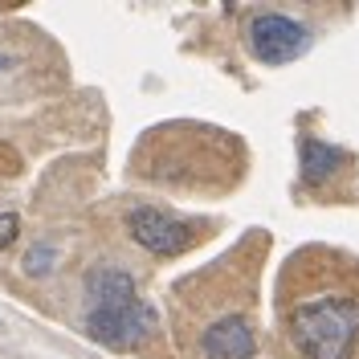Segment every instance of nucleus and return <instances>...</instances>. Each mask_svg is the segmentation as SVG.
I'll return each instance as SVG.
<instances>
[{
    "mask_svg": "<svg viewBox=\"0 0 359 359\" xmlns=\"http://www.w3.org/2000/svg\"><path fill=\"white\" fill-rule=\"evenodd\" d=\"M135 278L127 269H114V266H98L86 273V302L90 311H107V306H127L135 302Z\"/></svg>",
    "mask_w": 359,
    "mask_h": 359,
    "instance_id": "8",
    "label": "nucleus"
},
{
    "mask_svg": "<svg viewBox=\"0 0 359 359\" xmlns=\"http://www.w3.org/2000/svg\"><path fill=\"white\" fill-rule=\"evenodd\" d=\"M156 331V311L147 302H127V306H107V311H86V335L107 343L114 351H131Z\"/></svg>",
    "mask_w": 359,
    "mask_h": 359,
    "instance_id": "6",
    "label": "nucleus"
},
{
    "mask_svg": "<svg viewBox=\"0 0 359 359\" xmlns=\"http://www.w3.org/2000/svg\"><path fill=\"white\" fill-rule=\"evenodd\" d=\"M17 172H21V156H17V147L0 143V180H13Z\"/></svg>",
    "mask_w": 359,
    "mask_h": 359,
    "instance_id": "11",
    "label": "nucleus"
},
{
    "mask_svg": "<svg viewBox=\"0 0 359 359\" xmlns=\"http://www.w3.org/2000/svg\"><path fill=\"white\" fill-rule=\"evenodd\" d=\"M278 323L298 359H359V257L306 245L278 273Z\"/></svg>",
    "mask_w": 359,
    "mask_h": 359,
    "instance_id": "2",
    "label": "nucleus"
},
{
    "mask_svg": "<svg viewBox=\"0 0 359 359\" xmlns=\"http://www.w3.org/2000/svg\"><path fill=\"white\" fill-rule=\"evenodd\" d=\"M245 45L249 53L266 66H286L294 57H302L314 45V29L294 21L286 13H253L245 25Z\"/></svg>",
    "mask_w": 359,
    "mask_h": 359,
    "instance_id": "5",
    "label": "nucleus"
},
{
    "mask_svg": "<svg viewBox=\"0 0 359 359\" xmlns=\"http://www.w3.org/2000/svg\"><path fill=\"white\" fill-rule=\"evenodd\" d=\"M127 233H131L135 245H143L156 257H180V253H192L208 237V224L201 221H180L168 208L156 204H139L127 212Z\"/></svg>",
    "mask_w": 359,
    "mask_h": 359,
    "instance_id": "4",
    "label": "nucleus"
},
{
    "mask_svg": "<svg viewBox=\"0 0 359 359\" xmlns=\"http://www.w3.org/2000/svg\"><path fill=\"white\" fill-rule=\"evenodd\" d=\"M4 69H8V57H0V74H4Z\"/></svg>",
    "mask_w": 359,
    "mask_h": 359,
    "instance_id": "12",
    "label": "nucleus"
},
{
    "mask_svg": "<svg viewBox=\"0 0 359 359\" xmlns=\"http://www.w3.org/2000/svg\"><path fill=\"white\" fill-rule=\"evenodd\" d=\"M53 257H57V249L53 245H33L25 253V273H33V278H41L53 269Z\"/></svg>",
    "mask_w": 359,
    "mask_h": 359,
    "instance_id": "9",
    "label": "nucleus"
},
{
    "mask_svg": "<svg viewBox=\"0 0 359 359\" xmlns=\"http://www.w3.org/2000/svg\"><path fill=\"white\" fill-rule=\"evenodd\" d=\"M135 172L151 184L196 192V196H224L249 172V151L237 135L204 123H168L143 135L135 151Z\"/></svg>",
    "mask_w": 359,
    "mask_h": 359,
    "instance_id": "3",
    "label": "nucleus"
},
{
    "mask_svg": "<svg viewBox=\"0 0 359 359\" xmlns=\"http://www.w3.org/2000/svg\"><path fill=\"white\" fill-rule=\"evenodd\" d=\"M266 233L241 237L221 262L176 282L172 311L188 359H253L257 351V273Z\"/></svg>",
    "mask_w": 359,
    "mask_h": 359,
    "instance_id": "1",
    "label": "nucleus"
},
{
    "mask_svg": "<svg viewBox=\"0 0 359 359\" xmlns=\"http://www.w3.org/2000/svg\"><path fill=\"white\" fill-rule=\"evenodd\" d=\"M351 172V156L323 139H302V180L311 188H331V180Z\"/></svg>",
    "mask_w": 359,
    "mask_h": 359,
    "instance_id": "7",
    "label": "nucleus"
},
{
    "mask_svg": "<svg viewBox=\"0 0 359 359\" xmlns=\"http://www.w3.org/2000/svg\"><path fill=\"white\" fill-rule=\"evenodd\" d=\"M21 233V217L17 212H0V249H8Z\"/></svg>",
    "mask_w": 359,
    "mask_h": 359,
    "instance_id": "10",
    "label": "nucleus"
}]
</instances>
